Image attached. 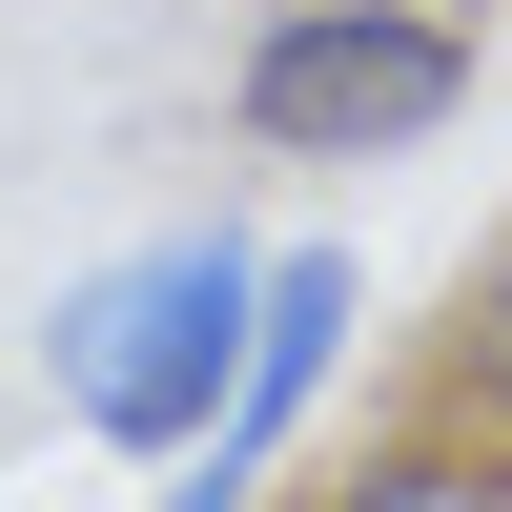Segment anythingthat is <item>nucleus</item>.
<instances>
[{
    "mask_svg": "<svg viewBox=\"0 0 512 512\" xmlns=\"http://www.w3.org/2000/svg\"><path fill=\"white\" fill-rule=\"evenodd\" d=\"M246 308H267V246H226V226L123 246L103 287H62V410H82L103 451H144V472H185V451L226 431Z\"/></svg>",
    "mask_w": 512,
    "mask_h": 512,
    "instance_id": "nucleus-1",
    "label": "nucleus"
},
{
    "mask_svg": "<svg viewBox=\"0 0 512 512\" xmlns=\"http://www.w3.org/2000/svg\"><path fill=\"white\" fill-rule=\"evenodd\" d=\"M472 103V0H267L226 62V123L267 164H410Z\"/></svg>",
    "mask_w": 512,
    "mask_h": 512,
    "instance_id": "nucleus-2",
    "label": "nucleus"
},
{
    "mask_svg": "<svg viewBox=\"0 0 512 512\" xmlns=\"http://www.w3.org/2000/svg\"><path fill=\"white\" fill-rule=\"evenodd\" d=\"M349 328H369V267H349V246H287V267H267V308H246V369H226V431H205L185 472L267 492V472H287V431L328 410V369H349Z\"/></svg>",
    "mask_w": 512,
    "mask_h": 512,
    "instance_id": "nucleus-3",
    "label": "nucleus"
},
{
    "mask_svg": "<svg viewBox=\"0 0 512 512\" xmlns=\"http://www.w3.org/2000/svg\"><path fill=\"white\" fill-rule=\"evenodd\" d=\"M287 512H512V451L472 431V410H410V431H349Z\"/></svg>",
    "mask_w": 512,
    "mask_h": 512,
    "instance_id": "nucleus-4",
    "label": "nucleus"
},
{
    "mask_svg": "<svg viewBox=\"0 0 512 512\" xmlns=\"http://www.w3.org/2000/svg\"><path fill=\"white\" fill-rule=\"evenodd\" d=\"M431 410H472V431L512 451V226H492V267L451 287V349H431Z\"/></svg>",
    "mask_w": 512,
    "mask_h": 512,
    "instance_id": "nucleus-5",
    "label": "nucleus"
},
{
    "mask_svg": "<svg viewBox=\"0 0 512 512\" xmlns=\"http://www.w3.org/2000/svg\"><path fill=\"white\" fill-rule=\"evenodd\" d=\"M164 512H246V492H226V472H164Z\"/></svg>",
    "mask_w": 512,
    "mask_h": 512,
    "instance_id": "nucleus-6",
    "label": "nucleus"
}]
</instances>
